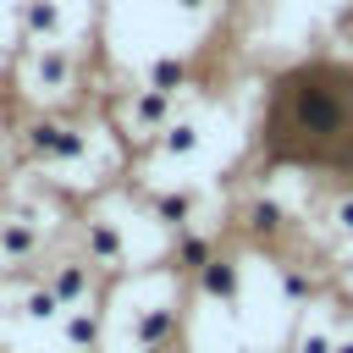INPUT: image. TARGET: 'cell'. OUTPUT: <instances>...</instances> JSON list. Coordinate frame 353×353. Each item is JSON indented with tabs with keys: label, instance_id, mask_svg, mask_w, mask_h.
<instances>
[{
	"label": "cell",
	"instance_id": "6da1fadb",
	"mask_svg": "<svg viewBox=\"0 0 353 353\" xmlns=\"http://www.w3.org/2000/svg\"><path fill=\"white\" fill-rule=\"evenodd\" d=\"M265 149L314 171H353V66L309 61L276 77L265 105Z\"/></svg>",
	"mask_w": 353,
	"mask_h": 353
}]
</instances>
